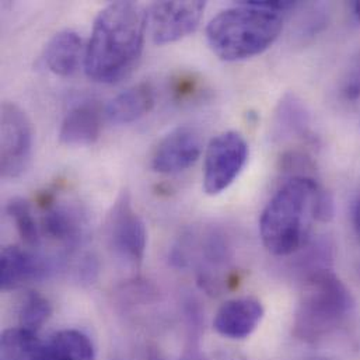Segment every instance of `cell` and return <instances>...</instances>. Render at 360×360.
I'll return each mask as SVG.
<instances>
[{"mask_svg": "<svg viewBox=\"0 0 360 360\" xmlns=\"http://www.w3.org/2000/svg\"><path fill=\"white\" fill-rule=\"evenodd\" d=\"M103 110L96 103L76 104L68 111L60 124V143L75 148L96 143L103 131Z\"/></svg>", "mask_w": 360, "mask_h": 360, "instance_id": "obj_11", "label": "cell"}, {"mask_svg": "<svg viewBox=\"0 0 360 360\" xmlns=\"http://www.w3.org/2000/svg\"><path fill=\"white\" fill-rule=\"evenodd\" d=\"M248 160V145L241 134L234 131L214 136L205 153L203 191L216 196L238 179Z\"/></svg>", "mask_w": 360, "mask_h": 360, "instance_id": "obj_6", "label": "cell"}, {"mask_svg": "<svg viewBox=\"0 0 360 360\" xmlns=\"http://www.w3.org/2000/svg\"><path fill=\"white\" fill-rule=\"evenodd\" d=\"M319 360H320V359H319ZM321 360H323V359H321Z\"/></svg>", "mask_w": 360, "mask_h": 360, "instance_id": "obj_24", "label": "cell"}, {"mask_svg": "<svg viewBox=\"0 0 360 360\" xmlns=\"http://www.w3.org/2000/svg\"><path fill=\"white\" fill-rule=\"evenodd\" d=\"M309 115L306 107L295 96H286L278 107L274 121V135L276 139H286L306 135Z\"/></svg>", "mask_w": 360, "mask_h": 360, "instance_id": "obj_17", "label": "cell"}, {"mask_svg": "<svg viewBox=\"0 0 360 360\" xmlns=\"http://www.w3.org/2000/svg\"><path fill=\"white\" fill-rule=\"evenodd\" d=\"M42 360H96V352L86 334L77 330H63L44 342Z\"/></svg>", "mask_w": 360, "mask_h": 360, "instance_id": "obj_16", "label": "cell"}, {"mask_svg": "<svg viewBox=\"0 0 360 360\" xmlns=\"http://www.w3.org/2000/svg\"><path fill=\"white\" fill-rule=\"evenodd\" d=\"M51 313L52 307L48 299L37 292H30L24 297L18 311L20 327L37 333L48 321Z\"/></svg>", "mask_w": 360, "mask_h": 360, "instance_id": "obj_20", "label": "cell"}, {"mask_svg": "<svg viewBox=\"0 0 360 360\" xmlns=\"http://www.w3.org/2000/svg\"><path fill=\"white\" fill-rule=\"evenodd\" d=\"M198 90L196 83L193 82V79H191L189 76H181L180 79L176 80V84L173 87L174 94L180 98V100H186L191 98L192 94Z\"/></svg>", "mask_w": 360, "mask_h": 360, "instance_id": "obj_21", "label": "cell"}, {"mask_svg": "<svg viewBox=\"0 0 360 360\" xmlns=\"http://www.w3.org/2000/svg\"><path fill=\"white\" fill-rule=\"evenodd\" d=\"M155 107V90L149 83L135 84L114 97L105 107V118L117 125H128L148 115Z\"/></svg>", "mask_w": 360, "mask_h": 360, "instance_id": "obj_15", "label": "cell"}, {"mask_svg": "<svg viewBox=\"0 0 360 360\" xmlns=\"http://www.w3.org/2000/svg\"><path fill=\"white\" fill-rule=\"evenodd\" d=\"M202 153L199 134L191 127H179L158 145L152 169L160 174H179L196 163Z\"/></svg>", "mask_w": 360, "mask_h": 360, "instance_id": "obj_9", "label": "cell"}, {"mask_svg": "<svg viewBox=\"0 0 360 360\" xmlns=\"http://www.w3.org/2000/svg\"><path fill=\"white\" fill-rule=\"evenodd\" d=\"M264 317L262 304L252 297H241L226 302L214 316V330L230 340L250 337Z\"/></svg>", "mask_w": 360, "mask_h": 360, "instance_id": "obj_10", "label": "cell"}, {"mask_svg": "<svg viewBox=\"0 0 360 360\" xmlns=\"http://www.w3.org/2000/svg\"><path fill=\"white\" fill-rule=\"evenodd\" d=\"M48 269V264L38 255L17 245L4 247L1 250L0 286L3 290L18 289L46 276Z\"/></svg>", "mask_w": 360, "mask_h": 360, "instance_id": "obj_12", "label": "cell"}, {"mask_svg": "<svg viewBox=\"0 0 360 360\" xmlns=\"http://www.w3.org/2000/svg\"><path fill=\"white\" fill-rule=\"evenodd\" d=\"M333 216V200L307 176L286 181L265 206L259 219L264 247L276 257H286L306 243L313 220Z\"/></svg>", "mask_w": 360, "mask_h": 360, "instance_id": "obj_2", "label": "cell"}, {"mask_svg": "<svg viewBox=\"0 0 360 360\" xmlns=\"http://www.w3.org/2000/svg\"><path fill=\"white\" fill-rule=\"evenodd\" d=\"M42 345L37 333L21 327L6 330L0 342V360H42Z\"/></svg>", "mask_w": 360, "mask_h": 360, "instance_id": "obj_18", "label": "cell"}, {"mask_svg": "<svg viewBox=\"0 0 360 360\" xmlns=\"http://www.w3.org/2000/svg\"><path fill=\"white\" fill-rule=\"evenodd\" d=\"M354 226H355L356 234H358L360 240V198L359 200L355 203V207H354Z\"/></svg>", "mask_w": 360, "mask_h": 360, "instance_id": "obj_22", "label": "cell"}, {"mask_svg": "<svg viewBox=\"0 0 360 360\" xmlns=\"http://www.w3.org/2000/svg\"><path fill=\"white\" fill-rule=\"evenodd\" d=\"M148 32L146 10L135 1H114L94 20L84 52L90 80L117 83L136 68Z\"/></svg>", "mask_w": 360, "mask_h": 360, "instance_id": "obj_1", "label": "cell"}, {"mask_svg": "<svg viewBox=\"0 0 360 360\" xmlns=\"http://www.w3.org/2000/svg\"><path fill=\"white\" fill-rule=\"evenodd\" d=\"M41 229L51 238L66 247H76L86 234V219L82 212L65 203H45Z\"/></svg>", "mask_w": 360, "mask_h": 360, "instance_id": "obj_13", "label": "cell"}, {"mask_svg": "<svg viewBox=\"0 0 360 360\" xmlns=\"http://www.w3.org/2000/svg\"><path fill=\"white\" fill-rule=\"evenodd\" d=\"M6 210L14 221L15 229L22 241L30 247H37L41 241V234L39 226L34 217L30 203L24 199L14 198L7 203Z\"/></svg>", "mask_w": 360, "mask_h": 360, "instance_id": "obj_19", "label": "cell"}, {"mask_svg": "<svg viewBox=\"0 0 360 360\" xmlns=\"http://www.w3.org/2000/svg\"><path fill=\"white\" fill-rule=\"evenodd\" d=\"M86 48L80 35L72 30L55 34L44 49V62L48 69L62 77H69L77 72Z\"/></svg>", "mask_w": 360, "mask_h": 360, "instance_id": "obj_14", "label": "cell"}, {"mask_svg": "<svg viewBox=\"0 0 360 360\" xmlns=\"http://www.w3.org/2000/svg\"><path fill=\"white\" fill-rule=\"evenodd\" d=\"M349 289L331 271L320 269L303 283L295 313L293 334L306 342H316L340 328L354 310Z\"/></svg>", "mask_w": 360, "mask_h": 360, "instance_id": "obj_4", "label": "cell"}, {"mask_svg": "<svg viewBox=\"0 0 360 360\" xmlns=\"http://www.w3.org/2000/svg\"><path fill=\"white\" fill-rule=\"evenodd\" d=\"M105 231L110 247L121 259L132 266L142 264L146 252L148 231L127 191L114 202L107 217Z\"/></svg>", "mask_w": 360, "mask_h": 360, "instance_id": "obj_7", "label": "cell"}, {"mask_svg": "<svg viewBox=\"0 0 360 360\" xmlns=\"http://www.w3.org/2000/svg\"><path fill=\"white\" fill-rule=\"evenodd\" d=\"M282 28L281 13L240 1L209 21L206 39L220 59L238 62L266 51L278 39Z\"/></svg>", "mask_w": 360, "mask_h": 360, "instance_id": "obj_3", "label": "cell"}, {"mask_svg": "<svg viewBox=\"0 0 360 360\" xmlns=\"http://www.w3.org/2000/svg\"><path fill=\"white\" fill-rule=\"evenodd\" d=\"M354 14H355V17L358 18V21L360 22V1H355L354 3Z\"/></svg>", "mask_w": 360, "mask_h": 360, "instance_id": "obj_23", "label": "cell"}, {"mask_svg": "<svg viewBox=\"0 0 360 360\" xmlns=\"http://www.w3.org/2000/svg\"><path fill=\"white\" fill-rule=\"evenodd\" d=\"M206 3L195 1H156L146 10L148 31L158 45L177 42L192 34L203 15Z\"/></svg>", "mask_w": 360, "mask_h": 360, "instance_id": "obj_8", "label": "cell"}, {"mask_svg": "<svg viewBox=\"0 0 360 360\" xmlns=\"http://www.w3.org/2000/svg\"><path fill=\"white\" fill-rule=\"evenodd\" d=\"M0 174L6 180L21 177L31 163L32 125L17 104L4 101L0 111Z\"/></svg>", "mask_w": 360, "mask_h": 360, "instance_id": "obj_5", "label": "cell"}]
</instances>
